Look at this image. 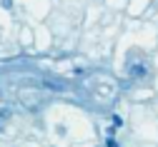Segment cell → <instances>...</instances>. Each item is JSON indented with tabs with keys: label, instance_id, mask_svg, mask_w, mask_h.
Returning <instances> with one entry per match:
<instances>
[{
	"label": "cell",
	"instance_id": "obj_2",
	"mask_svg": "<svg viewBox=\"0 0 158 147\" xmlns=\"http://www.w3.org/2000/svg\"><path fill=\"white\" fill-rule=\"evenodd\" d=\"M8 117H10V110H8V107H3V112H0V122H5Z\"/></svg>",
	"mask_w": 158,
	"mask_h": 147
},
{
	"label": "cell",
	"instance_id": "obj_4",
	"mask_svg": "<svg viewBox=\"0 0 158 147\" xmlns=\"http://www.w3.org/2000/svg\"><path fill=\"white\" fill-rule=\"evenodd\" d=\"M13 5V0H5V8H10Z\"/></svg>",
	"mask_w": 158,
	"mask_h": 147
},
{
	"label": "cell",
	"instance_id": "obj_1",
	"mask_svg": "<svg viewBox=\"0 0 158 147\" xmlns=\"http://www.w3.org/2000/svg\"><path fill=\"white\" fill-rule=\"evenodd\" d=\"M146 75H148L146 65H131V77H133V80H141V77H146Z\"/></svg>",
	"mask_w": 158,
	"mask_h": 147
},
{
	"label": "cell",
	"instance_id": "obj_3",
	"mask_svg": "<svg viewBox=\"0 0 158 147\" xmlns=\"http://www.w3.org/2000/svg\"><path fill=\"white\" fill-rule=\"evenodd\" d=\"M106 147H118V142H115V140H113V137H110V140H108V142H106Z\"/></svg>",
	"mask_w": 158,
	"mask_h": 147
}]
</instances>
